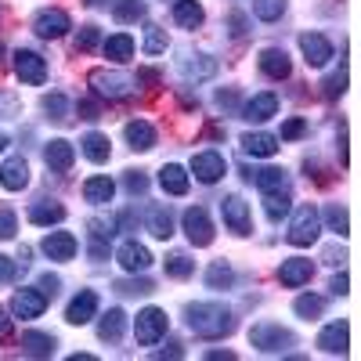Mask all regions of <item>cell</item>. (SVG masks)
Segmentation results:
<instances>
[{
  "mask_svg": "<svg viewBox=\"0 0 361 361\" xmlns=\"http://www.w3.org/2000/svg\"><path fill=\"white\" fill-rule=\"evenodd\" d=\"M185 322L199 340H221L235 333V314L221 300H199V304L185 307Z\"/></svg>",
  "mask_w": 361,
  "mask_h": 361,
  "instance_id": "cell-1",
  "label": "cell"
},
{
  "mask_svg": "<svg viewBox=\"0 0 361 361\" xmlns=\"http://www.w3.org/2000/svg\"><path fill=\"white\" fill-rule=\"evenodd\" d=\"M250 343L260 350V354H289L296 347V333L279 322H257L250 329Z\"/></svg>",
  "mask_w": 361,
  "mask_h": 361,
  "instance_id": "cell-2",
  "label": "cell"
},
{
  "mask_svg": "<svg viewBox=\"0 0 361 361\" xmlns=\"http://www.w3.org/2000/svg\"><path fill=\"white\" fill-rule=\"evenodd\" d=\"M293 221H289V246H314L318 243V235H322V214L311 206V202H300L296 209H289Z\"/></svg>",
  "mask_w": 361,
  "mask_h": 361,
  "instance_id": "cell-3",
  "label": "cell"
},
{
  "mask_svg": "<svg viewBox=\"0 0 361 361\" xmlns=\"http://www.w3.org/2000/svg\"><path fill=\"white\" fill-rule=\"evenodd\" d=\"M87 83L102 102H123V98L134 94V76L119 73V69H94L87 76Z\"/></svg>",
  "mask_w": 361,
  "mask_h": 361,
  "instance_id": "cell-4",
  "label": "cell"
},
{
  "mask_svg": "<svg viewBox=\"0 0 361 361\" xmlns=\"http://www.w3.org/2000/svg\"><path fill=\"white\" fill-rule=\"evenodd\" d=\"M166 329H170L166 311L145 307V311H137V322H134V340H137L141 347H156V343L166 336Z\"/></svg>",
  "mask_w": 361,
  "mask_h": 361,
  "instance_id": "cell-5",
  "label": "cell"
},
{
  "mask_svg": "<svg viewBox=\"0 0 361 361\" xmlns=\"http://www.w3.org/2000/svg\"><path fill=\"white\" fill-rule=\"evenodd\" d=\"M221 217H224V228L238 238H246L253 231V221H250V202L243 195H224L221 199Z\"/></svg>",
  "mask_w": 361,
  "mask_h": 361,
  "instance_id": "cell-6",
  "label": "cell"
},
{
  "mask_svg": "<svg viewBox=\"0 0 361 361\" xmlns=\"http://www.w3.org/2000/svg\"><path fill=\"white\" fill-rule=\"evenodd\" d=\"M73 29V18L62 11V8H40L33 15V33L40 40H62L66 33Z\"/></svg>",
  "mask_w": 361,
  "mask_h": 361,
  "instance_id": "cell-7",
  "label": "cell"
},
{
  "mask_svg": "<svg viewBox=\"0 0 361 361\" xmlns=\"http://www.w3.org/2000/svg\"><path fill=\"white\" fill-rule=\"evenodd\" d=\"M180 224H185V235H188V243L195 250H206L209 243H214V221H209V214L202 206H188Z\"/></svg>",
  "mask_w": 361,
  "mask_h": 361,
  "instance_id": "cell-8",
  "label": "cell"
},
{
  "mask_svg": "<svg viewBox=\"0 0 361 361\" xmlns=\"http://www.w3.org/2000/svg\"><path fill=\"white\" fill-rule=\"evenodd\" d=\"M11 58H15V76L22 83H29V87L47 83V62H44L37 51H15Z\"/></svg>",
  "mask_w": 361,
  "mask_h": 361,
  "instance_id": "cell-9",
  "label": "cell"
},
{
  "mask_svg": "<svg viewBox=\"0 0 361 361\" xmlns=\"http://www.w3.org/2000/svg\"><path fill=\"white\" fill-rule=\"evenodd\" d=\"M44 307H47V296H44L40 289H18V293L11 296V318L33 322V318L44 314Z\"/></svg>",
  "mask_w": 361,
  "mask_h": 361,
  "instance_id": "cell-10",
  "label": "cell"
},
{
  "mask_svg": "<svg viewBox=\"0 0 361 361\" xmlns=\"http://www.w3.org/2000/svg\"><path fill=\"white\" fill-rule=\"evenodd\" d=\"M311 279H314V260H307V257H289L279 267V282L286 289H300V286H307Z\"/></svg>",
  "mask_w": 361,
  "mask_h": 361,
  "instance_id": "cell-11",
  "label": "cell"
},
{
  "mask_svg": "<svg viewBox=\"0 0 361 361\" xmlns=\"http://www.w3.org/2000/svg\"><path fill=\"white\" fill-rule=\"evenodd\" d=\"M94 318H98V293L94 289H80L69 300V307H66V322L69 325H87V322H94Z\"/></svg>",
  "mask_w": 361,
  "mask_h": 361,
  "instance_id": "cell-12",
  "label": "cell"
},
{
  "mask_svg": "<svg viewBox=\"0 0 361 361\" xmlns=\"http://www.w3.org/2000/svg\"><path fill=\"white\" fill-rule=\"evenodd\" d=\"M192 173H195V180H202V185H217V180L228 173V163H224V156L221 152H199L195 159H192Z\"/></svg>",
  "mask_w": 361,
  "mask_h": 361,
  "instance_id": "cell-13",
  "label": "cell"
},
{
  "mask_svg": "<svg viewBox=\"0 0 361 361\" xmlns=\"http://www.w3.org/2000/svg\"><path fill=\"white\" fill-rule=\"evenodd\" d=\"M44 163H47L54 173H69L73 163H76V148H73V141H66V137H51V141L44 145Z\"/></svg>",
  "mask_w": 361,
  "mask_h": 361,
  "instance_id": "cell-14",
  "label": "cell"
},
{
  "mask_svg": "<svg viewBox=\"0 0 361 361\" xmlns=\"http://www.w3.org/2000/svg\"><path fill=\"white\" fill-rule=\"evenodd\" d=\"M40 250L47 253V260L66 264V260H73V257H76L80 243H76V235H73V231H51V235L44 238V243H40Z\"/></svg>",
  "mask_w": 361,
  "mask_h": 361,
  "instance_id": "cell-15",
  "label": "cell"
},
{
  "mask_svg": "<svg viewBox=\"0 0 361 361\" xmlns=\"http://www.w3.org/2000/svg\"><path fill=\"white\" fill-rule=\"evenodd\" d=\"M300 51H304L307 66L322 69V66H329V58H333V40L322 37V33H304L300 37Z\"/></svg>",
  "mask_w": 361,
  "mask_h": 361,
  "instance_id": "cell-16",
  "label": "cell"
},
{
  "mask_svg": "<svg viewBox=\"0 0 361 361\" xmlns=\"http://www.w3.org/2000/svg\"><path fill=\"white\" fill-rule=\"evenodd\" d=\"M257 66H260V73L267 80H289V73H293V62H289V54L282 47H264L260 58H257Z\"/></svg>",
  "mask_w": 361,
  "mask_h": 361,
  "instance_id": "cell-17",
  "label": "cell"
},
{
  "mask_svg": "<svg viewBox=\"0 0 361 361\" xmlns=\"http://www.w3.org/2000/svg\"><path fill=\"white\" fill-rule=\"evenodd\" d=\"M116 260H119V267H123V271H130V275L152 267V253H148L141 243H134V238H127V243L116 250Z\"/></svg>",
  "mask_w": 361,
  "mask_h": 361,
  "instance_id": "cell-18",
  "label": "cell"
},
{
  "mask_svg": "<svg viewBox=\"0 0 361 361\" xmlns=\"http://www.w3.org/2000/svg\"><path fill=\"white\" fill-rule=\"evenodd\" d=\"M347 343H350V329H347V322H329L322 333H318V347L325 350V354H347Z\"/></svg>",
  "mask_w": 361,
  "mask_h": 361,
  "instance_id": "cell-19",
  "label": "cell"
},
{
  "mask_svg": "<svg viewBox=\"0 0 361 361\" xmlns=\"http://www.w3.org/2000/svg\"><path fill=\"white\" fill-rule=\"evenodd\" d=\"M282 148V141L275 137V134H264V130H250V134H243V152L246 156H253V159H271Z\"/></svg>",
  "mask_w": 361,
  "mask_h": 361,
  "instance_id": "cell-20",
  "label": "cell"
},
{
  "mask_svg": "<svg viewBox=\"0 0 361 361\" xmlns=\"http://www.w3.org/2000/svg\"><path fill=\"white\" fill-rule=\"evenodd\" d=\"M271 116H279V94H271V90L253 94L243 109V119H250V123H267Z\"/></svg>",
  "mask_w": 361,
  "mask_h": 361,
  "instance_id": "cell-21",
  "label": "cell"
},
{
  "mask_svg": "<svg viewBox=\"0 0 361 361\" xmlns=\"http://www.w3.org/2000/svg\"><path fill=\"white\" fill-rule=\"evenodd\" d=\"M112 195H116V180H112L109 173H94V177L83 180V199H87L90 206H109Z\"/></svg>",
  "mask_w": 361,
  "mask_h": 361,
  "instance_id": "cell-22",
  "label": "cell"
},
{
  "mask_svg": "<svg viewBox=\"0 0 361 361\" xmlns=\"http://www.w3.org/2000/svg\"><path fill=\"white\" fill-rule=\"evenodd\" d=\"M0 185H4L8 192H22L29 185V163H25V156L4 159V166H0Z\"/></svg>",
  "mask_w": 361,
  "mask_h": 361,
  "instance_id": "cell-23",
  "label": "cell"
},
{
  "mask_svg": "<svg viewBox=\"0 0 361 361\" xmlns=\"http://www.w3.org/2000/svg\"><path fill=\"white\" fill-rule=\"evenodd\" d=\"M123 137L134 152H148V148H156V127L148 123V119H130L123 127Z\"/></svg>",
  "mask_w": 361,
  "mask_h": 361,
  "instance_id": "cell-24",
  "label": "cell"
},
{
  "mask_svg": "<svg viewBox=\"0 0 361 361\" xmlns=\"http://www.w3.org/2000/svg\"><path fill=\"white\" fill-rule=\"evenodd\" d=\"M66 221V206L62 202H51V199H40L29 206V224L37 228H51V224H62Z\"/></svg>",
  "mask_w": 361,
  "mask_h": 361,
  "instance_id": "cell-25",
  "label": "cell"
},
{
  "mask_svg": "<svg viewBox=\"0 0 361 361\" xmlns=\"http://www.w3.org/2000/svg\"><path fill=\"white\" fill-rule=\"evenodd\" d=\"M221 69V62L214 54H188L185 62H180V73H185L188 80H214Z\"/></svg>",
  "mask_w": 361,
  "mask_h": 361,
  "instance_id": "cell-26",
  "label": "cell"
},
{
  "mask_svg": "<svg viewBox=\"0 0 361 361\" xmlns=\"http://www.w3.org/2000/svg\"><path fill=\"white\" fill-rule=\"evenodd\" d=\"M159 185L166 195H188V185H192V173L185 166H177V163H166L159 170Z\"/></svg>",
  "mask_w": 361,
  "mask_h": 361,
  "instance_id": "cell-27",
  "label": "cell"
},
{
  "mask_svg": "<svg viewBox=\"0 0 361 361\" xmlns=\"http://www.w3.org/2000/svg\"><path fill=\"white\" fill-rule=\"evenodd\" d=\"M123 329H127L123 307H109V311L98 318V336H102L105 343H119V340H123Z\"/></svg>",
  "mask_w": 361,
  "mask_h": 361,
  "instance_id": "cell-28",
  "label": "cell"
},
{
  "mask_svg": "<svg viewBox=\"0 0 361 361\" xmlns=\"http://www.w3.org/2000/svg\"><path fill=\"white\" fill-rule=\"evenodd\" d=\"M145 221H148V231H152L156 238H166L173 235V209L166 206V202H156V206H148V214H145Z\"/></svg>",
  "mask_w": 361,
  "mask_h": 361,
  "instance_id": "cell-29",
  "label": "cell"
},
{
  "mask_svg": "<svg viewBox=\"0 0 361 361\" xmlns=\"http://www.w3.org/2000/svg\"><path fill=\"white\" fill-rule=\"evenodd\" d=\"M18 347H22L25 357H51L54 347H58V340L51 333H37V329H29V333H22V343Z\"/></svg>",
  "mask_w": 361,
  "mask_h": 361,
  "instance_id": "cell-30",
  "label": "cell"
},
{
  "mask_svg": "<svg viewBox=\"0 0 361 361\" xmlns=\"http://www.w3.org/2000/svg\"><path fill=\"white\" fill-rule=\"evenodd\" d=\"M80 152L90 159V163H109V156H112V145H109V137L105 134H98V130H90V134H83L80 137Z\"/></svg>",
  "mask_w": 361,
  "mask_h": 361,
  "instance_id": "cell-31",
  "label": "cell"
},
{
  "mask_svg": "<svg viewBox=\"0 0 361 361\" xmlns=\"http://www.w3.org/2000/svg\"><path fill=\"white\" fill-rule=\"evenodd\" d=\"M173 22L180 29H199L206 22V11L199 0H173Z\"/></svg>",
  "mask_w": 361,
  "mask_h": 361,
  "instance_id": "cell-32",
  "label": "cell"
},
{
  "mask_svg": "<svg viewBox=\"0 0 361 361\" xmlns=\"http://www.w3.org/2000/svg\"><path fill=\"white\" fill-rule=\"evenodd\" d=\"M102 51H105L109 62L123 66V62H130V58H134V37H130V33H116V37H109V40L102 44Z\"/></svg>",
  "mask_w": 361,
  "mask_h": 361,
  "instance_id": "cell-33",
  "label": "cell"
},
{
  "mask_svg": "<svg viewBox=\"0 0 361 361\" xmlns=\"http://www.w3.org/2000/svg\"><path fill=\"white\" fill-rule=\"evenodd\" d=\"M289 209H293V195H289V188H275V192H264V214H267V221H282V217H289Z\"/></svg>",
  "mask_w": 361,
  "mask_h": 361,
  "instance_id": "cell-34",
  "label": "cell"
},
{
  "mask_svg": "<svg viewBox=\"0 0 361 361\" xmlns=\"http://www.w3.org/2000/svg\"><path fill=\"white\" fill-rule=\"evenodd\" d=\"M246 180H253V185L260 192H275V188H289V173L282 166H264V170H253Z\"/></svg>",
  "mask_w": 361,
  "mask_h": 361,
  "instance_id": "cell-35",
  "label": "cell"
},
{
  "mask_svg": "<svg viewBox=\"0 0 361 361\" xmlns=\"http://www.w3.org/2000/svg\"><path fill=\"white\" fill-rule=\"evenodd\" d=\"M235 286V271H231V264L228 260H214L206 267V289H231Z\"/></svg>",
  "mask_w": 361,
  "mask_h": 361,
  "instance_id": "cell-36",
  "label": "cell"
},
{
  "mask_svg": "<svg viewBox=\"0 0 361 361\" xmlns=\"http://www.w3.org/2000/svg\"><path fill=\"white\" fill-rule=\"evenodd\" d=\"M145 15H148V4H145V0H116V4H112V18H116L119 25L141 22Z\"/></svg>",
  "mask_w": 361,
  "mask_h": 361,
  "instance_id": "cell-37",
  "label": "cell"
},
{
  "mask_svg": "<svg viewBox=\"0 0 361 361\" xmlns=\"http://www.w3.org/2000/svg\"><path fill=\"white\" fill-rule=\"evenodd\" d=\"M322 221H325V228H329V231H336L340 238H343V235H350V217H347V206H340V202H329V206L322 209Z\"/></svg>",
  "mask_w": 361,
  "mask_h": 361,
  "instance_id": "cell-38",
  "label": "cell"
},
{
  "mask_svg": "<svg viewBox=\"0 0 361 361\" xmlns=\"http://www.w3.org/2000/svg\"><path fill=\"white\" fill-rule=\"evenodd\" d=\"M44 112H47V119H54V123H66V119L73 116V105H69V98L62 94V90H54V94H44Z\"/></svg>",
  "mask_w": 361,
  "mask_h": 361,
  "instance_id": "cell-39",
  "label": "cell"
},
{
  "mask_svg": "<svg viewBox=\"0 0 361 361\" xmlns=\"http://www.w3.org/2000/svg\"><path fill=\"white\" fill-rule=\"evenodd\" d=\"M293 311H296L300 318L314 322V318H322V314H325V296H318V293H304V296H296Z\"/></svg>",
  "mask_w": 361,
  "mask_h": 361,
  "instance_id": "cell-40",
  "label": "cell"
},
{
  "mask_svg": "<svg viewBox=\"0 0 361 361\" xmlns=\"http://www.w3.org/2000/svg\"><path fill=\"white\" fill-rule=\"evenodd\" d=\"M195 275V260L188 253H170L166 257V279H192Z\"/></svg>",
  "mask_w": 361,
  "mask_h": 361,
  "instance_id": "cell-41",
  "label": "cell"
},
{
  "mask_svg": "<svg viewBox=\"0 0 361 361\" xmlns=\"http://www.w3.org/2000/svg\"><path fill=\"white\" fill-rule=\"evenodd\" d=\"M170 47V37H166V29L163 25H145V54H163Z\"/></svg>",
  "mask_w": 361,
  "mask_h": 361,
  "instance_id": "cell-42",
  "label": "cell"
},
{
  "mask_svg": "<svg viewBox=\"0 0 361 361\" xmlns=\"http://www.w3.org/2000/svg\"><path fill=\"white\" fill-rule=\"evenodd\" d=\"M253 15L260 22H279L286 15V0H253Z\"/></svg>",
  "mask_w": 361,
  "mask_h": 361,
  "instance_id": "cell-43",
  "label": "cell"
},
{
  "mask_svg": "<svg viewBox=\"0 0 361 361\" xmlns=\"http://www.w3.org/2000/svg\"><path fill=\"white\" fill-rule=\"evenodd\" d=\"M343 90H347V66H340L333 76H325V83H322V94H325L329 102H336Z\"/></svg>",
  "mask_w": 361,
  "mask_h": 361,
  "instance_id": "cell-44",
  "label": "cell"
},
{
  "mask_svg": "<svg viewBox=\"0 0 361 361\" xmlns=\"http://www.w3.org/2000/svg\"><path fill=\"white\" fill-rule=\"evenodd\" d=\"M76 51H94L102 44V29L98 25H80V33H76Z\"/></svg>",
  "mask_w": 361,
  "mask_h": 361,
  "instance_id": "cell-45",
  "label": "cell"
},
{
  "mask_svg": "<svg viewBox=\"0 0 361 361\" xmlns=\"http://www.w3.org/2000/svg\"><path fill=\"white\" fill-rule=\"evenodd\" d=\"M156 286L148 282V279H127V282H116V293H123V296H148Z\"/></svg>",
  "mask_w": 361,
  "mask_h": 361,
  "instance_id": "cell-46",
  "label": "cell"
},
{
  "mask_svg": "<svg viewBox=\"0 0 361 361\" xmlns=\"http://www.w3.org/2000/svg\"><path fill=\"white\" fill-rule=\"evenodd\" d=\"M123 185H127L130 195H145V192H148V177H145L141 170H127V173H123Z\"/></svg>",
  "mask_w": 361,
  "mask_h": 361,
  "instance_id": "cell-47",
  "label": "cell"
},
{
  "mask_svg": "<svg viewBox=\"0 0 361 361\" xmlns=\"http://www.w3.org/2000/svg\"><path fill=\"white\" fill-rule=\"evenodd\" d=\"M304 134H307V123L300 116H293V119H286V123H282V137L279 141H296V137H304Z\"/></svg>",
  "mask_w": 361,
  "mask_h": 361,
  "instance_id": "cell-48",
  "label": "cell"
},
{
  "mask_svg": "<svg viewBox=\"0 0 361 361\" xmlns=\"http://www.w3.org/2000/svg\"><path fill=\"white\" fill-rule=\"evenodd\" d=\"M15 231H18V217H15V209L0 206V238H15Z\"/></svg>",
  "mask_w": 361,
  "mask_h": 361,
  "instance_id": "cell-49",
  "label": "cell"
},
{
  "mask_svg": "<svg viewBox=\"0 0 361 361\" xmlns=\"http://www.w3.org/2000/svg\"><path fill=\"white\" fill-rule=\"evenodd\" d=\"M18 109H22L18 94H11V90H0V119H11V116H18Z\"/></svg>",
  "mask_w": 361,
  "mask_h": 361,
  "instance_id": "cell-50",
  "label": "cell"
},
{
  "mask_svg": "<svg viewBox=\"0 0 361 361\" xmlns=\"http://www.w3.org/2000/svg\"><path fill=\"white\" fill-rule=\"evenodd\" d=\"M15 275H18V260H11V257L0 253V286L15 282Z\"/></svg>",
  "mask_w": 361,
  "mask_h": 361,
  "instance_id": "cell-51",
  "label": "cell"
},
{
  "mask_svg": "<svg viewBox=\"0 0 361 361\" xmlns=\"http://www.w3.org/2000/svg\"><path fill=\"white\" fill-rule=\"evenodd\" d=\"M134 224H137V214H134V209H123V214H116L112 231H134Z\"/></svg>",
  "mask_w": 361,
  "mask_h": 361,
  "instance_id": "cell-52",
  "label": "cell"
},
{
  "mask_svg": "<svg viewBox=\"0 0 361 361\" xmlns=\"http://www.w3.org/2000/svg\"><path fill=\"white\" fill-rule=\"evenodd\" d=\"M228 29H231L235 40H243V37H246V15H243V11H231V15H228Z\"/></svg>",
  "mask_w": 361,
  "mask_h": 361,
  "instance_id": "cell-53",
  "label": "cell"
},
{
  "mask_svg": "<svg viewBox=\"0 0 361 361\" xmlns=\"http://www.w3.org/2000/svg\"><path fill=\"white\" fill-rule=\"evenodd\" d=\"M37 289H40L44 296H58V289H62V279L47 271V275H40V286H37Z\"/></svg>",
  "mask_w": 361,
  "mask_h": 361,
  "instance_id": "cell-54",
  "label": "cell"
},
{
  "mask_svg": "<svg viewBox=\"0 0 361 361\" xmlns=\"http://www.w3.org/2000/svg\"><path fill=\"white\" fill-rule=\"evenodd\" d=\"M76 109H80V119H87V123H94V119H102V109H98V102H80Z\"/></svg>",
  "mask_w": 361,
  "mask_h": 361,
  "instance_id": "cell-55",
  "label": "cell"
},
{
  "mask_svg": "<svg viewBox=\"0 0 361 361\" xmlns=\"http://www.w3.org/2000/svg\"><path fill=\"white\" fill-rule=\"evenodd\" d=\"M134 83H145V90H156V83H159V73H156V69H141Z\"/></svg>",
  "mask_w": 361,
  "mask_h": 361,
  "instance_id": "cell-56",
  "label": "cell"
},
{
  "mask_svg": "<svg viewBox=\"0 0 361 361\" xmlns=\"http://www.w3.org/2000/svg\"><path fill=\"white\" fill-rule=\"evenodd\" d=\"M11 322H15V318H11V311H8V307H0V343H4V340L11 336Z\"/></svg>",
  "mask_w": 361,
  "mask_h": 361,
  "instance_id": "cell-57",
  "label": "cell"
},
{
  "mask_svg": "<svg viewBox=\"0 0 361 361\" xmlns=\"http://www.w3.org/2000/svg\"><path fill=\"white\" fill-rule=\"evenodd\" d=\"M347 286H350V279L343 275V271H340V275H336L333 282H329V289H333V296H343V293H347Z\"/></svg>",
  "mask_w": 361,
  "mask_h": 361,
  "instance_id": "cell-58",
  "label": "cell"
},
{
  "mask_svg": "<svg viewBox=\"0 0 361 361\" xmlns=\"http://www.w3.org/2000/svg\"><path fill=\"white\" fill-rule=\"evenodd\" d=\"M235 102H238L235 90H217V105H221V109H235Z\"/></svg>",
  "mask_w": 361,
  "mask_h": 361,
  "instance_id": "cell-59",
  "label": "cell"
},
{
  "mask_svg": "<svg viewBox=\"0 0 361 361\" xmlns=\"http://www.w3.org/2000/svg\"><path fill=\"white\" fill-rule=\"evenodd\" d=\"M152 357H185V350H180V343H166V350H156Z\"/></svg>",
  "mask_w": 361,
  "mask_h": 361,
  "instance_id": "cell-60",
  "label": "cell"
},
{
  "mask_svg": "<svg viewBox=\"0 0 361 361\" xmlns=\"http://www.w3.org/2000/svg\"><path fill=\"white\" fill-rule=\"evenodd\" d=\"M206 357H209V361H221V357H228V361H231V357H235V350H209Z\"/></svg>",
  "mask_w": 361,
  "mask_h": 361,
  "instance_id": "cell-61",
  "label": "cell"
},
{
  "mask_svg": "<svg viewBox=\"0 0 361 361\" xmlns=\"http://www.w3.org/2000/svg\"><path fill=\"white\" fill-rule=\"evenodd\" d=\"M340 166H347V134L340 130Z\"/></svg>",
  "mask_w": 361,
  "mask_h": 361,
  "instance_id": "cell-62",
  "label": "cell"
},
{
  "mask_svg": "<svg viewBox=\"0 0 361 361\" xmlns=\"http://www.w3.org/2000/svg\"><path fill=\"white\" fill-rule=\"evenodd\" d=\"M87 8H109V0H87Z\"/></svg>",
  "mask_w": 361,
  "mask_h": 361,
  "instance_id": "cell-63",
  "label": "cell"
},
{
  "mask_svg": "<svg viewBox=\"0 0 361 361\" xmlns=\"http://www.w3.org/2000/svg\"><path fill=\"white\" fill-rule=\"evenodd\" d=\"M8 145H11V137H8L4 130H0V152H4V148H8Z\"/></svg>",
  "mask_w": 361,
  "mask_h": 361,
  "instance_id": "cell-64",
  "label": "cell"
}]
</instances>
